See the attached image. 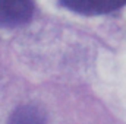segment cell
I'll return each mask as SVG.
<instances>
[{"mask_svg":"<svg viewBox=\"0 0 126 124\" xmlns=\"http://www.w3.org/2000/svg\"><path fill=\"white\" fill-rule=\"evenodd\" d=\"M60 3L66 9L87 16L110 13L126 6V0H60Z\"/></svg>","mask_w":126,"mask_h":124,"instance_id":"7a4b0ae2","label":"cell"},{"mask_svg":"<svg viewBox=\"0 0 126 124\" xmlns=\"http://www.w3.org/2000/svg\"><path fill=\"white\" fill-rule=\"evenodd\" d=\"M7 124H46V117L38 107L22 105L15 110Z\"/></svg>","mask_w":126,"mask_h":124,"instance_id":"3957f363","label":"cell"},{"mask_svg":"<svg viewBox=\"0 0 126 124\" xmlns=\"http://www.w3.org/2000/svg\"><path fill=\"white\" fill-rule=\"evenodd\" d=\"M32 0H0V28H16L32 18Z\"/></svg>","mask_w":126,"mask_h":124,"instance_id":"6da1fadb","label":"cell"}]
</instances>
